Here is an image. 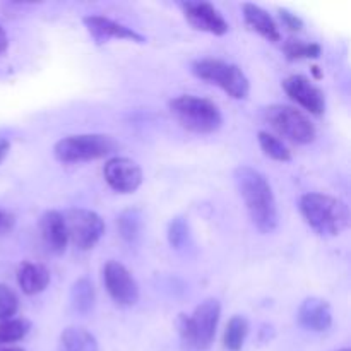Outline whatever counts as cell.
<instances>
[{
	"mask_svg": "<svg viewBox=\"0 0 351 351\" xmlns=\"http://www.w3.org/2000/svg\"><path fill=\"white\" fill-rule=\"evenodd\" d=\"M235 184L239 187L254 226L261 233H273L278 228L276 199L269 182L252 167H239L235 170Z\"/></svg>",
	"mask_w": 351,
	"mask_h": 351,
	"instance_id": "obj_1",
	"label": "cell"
},
{
	"mask_svg": "<svg viewBox=\"0 0 351 351\" xmlns=\"http://www.w3.org/2000/svg\"><path fill=\"white\" fill-rule=\"evenodd\" d=\"M300 213L307 225L322 237H336L350 225V209L339 199L324 194H305Z\"/></svg>",
	"mask_w": 351,
	"mask_h": 351,
	"instance_id": "obj_2",
	"label": "cell"
},
{
	"mask_svg": "<svg viewBox=\"0 0 351 351\" xmlns=\"http://www.w3.org/2000/svg\"><path fill=\"white\" fill-rule=\"evenodd\" d=\"M170 112L184 129L194 134H213L223 123V115L218 106L199 96H177L170 101Z\"/></svg>",
	"mask_w": 351,
	"mask_h": 351,
	"instance_id": "obj_3",
	"label": "cell"
},
{
	"mask_svg": "<svg viewBox=\"0 0 351 351\" xmlns=\"http://www.w3.org/2000/svg\"><path fill=\"white\" fill-rule=\"evenodd\" d=\"M221 305L216 298H208L202 302L192 315L182 314L178 317V331L189 348L206 351L211 348L218 328Z\"/></svg>",
	"mask_w": 351,
	"mask_h": 351,
	"instance_id": "obj_4",
	"label": "cell"
},
{
	"mask_svg": "<svg viewBox=\"0 0 351 351\" xmlns=\"http://www.w3.org/2000/svg\"><path fill=\"white\" fill-rule=\"evenodd\" d=\"M119 149V143L105 134H79L58 141L53 154L60 163H82L110 156Z\"/></svg>",
	"mask_w": 351,
	"mask_h": 351,
	"instance_id": "obj_5",
	"label": "cell"
},
{
	"mask_svg": "<svg viewBox=\"0 0 351 351\" xmlns=\"http://www.w3.org/2000/svg\"><path fill=\"white\" fill-rule=\"evenodd\" d=\"M192 72L202 81L219 86L235 99H245L250 93V82L242 69L218 58H201L192 64Z\"/></svg>",
	"mask_w": 351,
	"mask_h": 351,
	"instance_id": "obj_6",
	"label": "cell"
},
{
	"mask_svg": "<svg viewBox=\"0 0 351 351\" xmlns=\"http://www.w3.org/2000/svg\"><path fill=\"white\" fill-rule=\"evenodd\" d=\"M267 123L280 136L295 144H311L315 139V127L300 110L288 105H271L264 110Z\"/></svg>",
	"mask_w": 351,
	"mask_h": 351,
	"instance_id": "obj_7",
	"label": "cell"
},
{
	"mask_svg": "<svg viewBox=\"0 0 351 351\" xmlns=\"http://www.w3.org/2000/svg\"><path fill=\"white\" fill-rule=\"evenodd\" d=\"M69 240L79 250H89L99 242L105 233L101 216L89 209H69L64 215Z\"/></svg>",
	"mask_w": 351,
	"mask_h": 351,
	"instance_id": "obj_8",
	"label": "cell"
},
{
	"mask_svg": "<svg viewBox=\"0 0 351 351\" xmlns=\"http://www.w3.org/2000/svg\"><path fill=\"white\" fill-rule=\"evenodd\" d=\"M103 281L112 300L120 307H132L139 300V287L123 264L108 261L103 267Z\"/></svg>",
	"mask_w": 351,
	"mask_h": 351,
	"instance_id": "obj_9",
	"label": "cell"
},
{
	"mask_svg": "<svg viewBox=\"0 0 351 351\" xmlns=\"http://www.w3.org/2000/svg\"><path fill=\"white\" fill-rule=\"evenodd\" d=\"M103 177L113 191L120 194L136 192L143 184V170L129 158H112L103 168Z\"/></svg>",
	"mask_w": 351,
	"mask_h": 351,
	"instance_id": "obj_10",
	"label": "cell"
},
{
	"mask_svg": "<svg viewBox=\"0 0 351 351\" xmlns=\"http://www.w3.org/2000/svg\"><path fill=\"white\" fill-rule=\"evenodd\" d=\"M180 5L182 10H184L185 19L195 29L216 34V36H223V34L228 33V23L213 3L189 0V2H182Z\"/></svg>",
	"mask_w": 351,
	"mask_h": 351,
	"instance_id": "obj_11",
	"label": "cell"
},
{
	"mask_svg": "<svg viewBox=\"0 0 351 351\" xmlns=\"http://www.w3.org/2000/svg\"><path fill=\"white\" fill-rule=\"evenodd\" d=\"M283 89L293 101L304 106L312 115H322L326 110V96L305 75H290L283 81Z\"/></svg>",
	"mask_w": 351,
	"mask_h": 351,
	"instance_id": "obj_12",
	"label": "cell"
},
{
	"mask_svg": "<svg viewBox=\"0 0 351 351\" xmlns=\"http://www.w3.org/2000/svg\"><path fill=\"white\" fill-rule=\"evenodd\" d=\"M86 29L93 36V40L98 45L106 43L108 40H130L136 43H146V38L139 34L137 31L130 29V27L123 26V24L115 23V21L108 19L103 16H86L82 19Z\"/></svg>",
	"mask_w": 351,
	"mask_h": 351,
	"instance_id": "obj_13",
	"label": "cell"
},
{
	"mask_svg": "<svg viewBox=\"0 0 351 351\" xmlns=\"http://www.w3.org/2000/svg\"><path fill=\"white\" fill-rule=\"evenodd\" d=\"M298 324L314 332H324L332 324V311L328 300L317 297L305 298L297 312Z\"/></svg>",
	"mask_w": 351,
	"mask_h": 351,
	"instance_id": "obj_14",
	"label": "cell"
},
{
	"mask_svg": "<svg viewBox=\"0 0 351 351\" xmlns=\"http://www.w3.org/2000/svg\"><path fill=\"white\" fill-rule=\"evenodd\" d=\"M40 232L45 245L50 252L62 254L67 249L69 235L65 228L64 215L58 211H47L40 218Z\"/></svg>",
	"mask_w": 351,
	"mask_h": 351,
	"instance_id": "obj_15",
	"label": "cell"
},
{
	"mask_svg": "<svg viewBox=\"0 0 351 351\" xmlns=\"http://www.w3.org/2000/svg\"><path fill=\"white\" fill-rule=\"evenodd\" d=\"M243 19H245L247 26L250 29H254L256 33H259L261 36H264L269 41H280L281 33L280 26L276 24V21L273 19V16H269V12L263 9V7L256 5V3H243Z\"/></svg>",
	"mask_w": 351,
	"mask_h": 351,
	"instance_id": "obj_16",
	"label": "cell"
},
{
	"mask_svg": "<svg viewBox=\"0 0 351 351\" xmlns=\"http://www.w3.org/2000/svg\"><path fill=\"white\" fill-rule=\"evenodd\" d=\"M17 283L26 295L41 293L50 283V273L41 264L24 263L17 271Z\"/></svg>",
	"mask_w": 351,
	"mask_h": 351,
	"instance_id": "obj_17",
	"label": "cell"
},
{
	"mask_svg": "<svg viewBox=\"0 0 351 351\" xmlns=\"http://www.w3.org/2000/svg\"><path fill=\"white\" fill-rule=\"evenodd\" d=\"M62 351H99L98 341L82 328H67L60 335Z\"/></svg>",
	"mask_w": 351,
	"mask_h": 351,
	"instance_id": "obj_18",
	"label": "cell"
},
{
	"mask_svg": "<svg viewBox=\"0 0 351 351\" xmlns=\"http://www.w3.org/2000/svg\"><path fill=\"white\" fill-rule=\"evenodd\" d=\"M71 304L79 314H88L95 305V287L88 278H81L74 283L71 290Z\"/></svg>",
	"mask_w": 351,
	"mask_h": 351,
	"instance_id": "obj_19",
	"label": "cell"
},
{
	"mask_svg": "<svg viewBox=\"0 0 351 351\" xmlns=\"http://www.w3.org/2000/svg\"><path fill=\"white\" fill-rule=\"evenodd\" d=\"M247 335H249V322L242 315H235L230 319L226 326L225 336H223V345L228 351H240L243 348Z\"/></svg>",
	"mask_w": 351,
	"mask_h": 351,
	"instance_id": "obj_20",
	"label": "cell"
},
{
	"mask_svg": "<svg viewBox=\"0 0 351 351\" xmlns=\"http://www.w3.org/2000/svg\"><path fill=\"white\" fill-rule=\"evenodd\" d=\"M31 329V322L23 317L0 319V345L16 343L26 338Z\"/></svg>",
	"mask_w": 351,
	"mask_h": 351,
	"instance_id": "obj_21",
	"label": "cell"
},
{
	"mask_svg": "<svg viewBox=\"0 0 351 351\" xmlns=\"http://www.w3.org/2000/svg\"><path fill=\"white\" fill-rule=\"evenodd\" d=\"M257 139H259L261 149H263L264 154L269 156L271 160L283 161V163L285 161L291 160V151L288 149L287 144H285L281 139H278V137H274L273 134L264 132L263 130V132H259Z\"/></svg>",
	"mask_w": 351,
	"mask_h": 351,
	"instance_id": "obj_22",
	"label": "cell"
},
{
	"mask_svg": "<svg viewBox=\"0 0 351 351\" xmlns=\"http://www.w3.org/2000/svg\"><path fill=\"white\" fill-rule=\"evenodd\" d=\"M141 213L137 209H127L120 215L119 218V230L120 235L127 240V242H134L139 237L141 228H143V221H141Z\"/></svg>",
	"mask_w": 351,
	"mask_h": 351,
	"instance_id": "obj_23",
	"label": "cell"
},
{
	"mask_svg": "<svg viewBox=\"0 0 351 351\" xmlns=\"http://www.w3.org/2000/svg\"><path fill=\"white\" fill-rule=\"evenodd\" d=\"M283 50L290 60H302V58H317L321 55V45L305 43L300 40H288L283 45Z\"/></svg>",
	"mask_w": 351,
	"mask_h": 351,
	"instance_id": "obj_24",
	"label": "cell"
},
{
	"mask_svg": "<svg viewBox=\"0 0 351 351\" xmlns=\"http://www.w3.org/2000/svg\"><path fill=\"white\" fill-rule=\"evenodd\" d=\"M19 298L7 285L0 283V319H10L17 314Z\"/></svg>",
	"mask_w": 351,
	"mask_h": 351,
	"instance_id": "obj_25",
	"label": "cell"
},
{
	"mask_svg": "<svg viewBox=\"0 0 351 351\" xmlns=\"http://www.w3.org/2000/svg\"><path fill=\"white\" fill-rule=\"evenodd\" d=\"M189 239V226L184 218L171 219L170 226H168V242L173 249H182Z\"/></svg>",
	"mask_w": 351,
	"mask_h": 351,
	"instance_id": "obj_26",
	"label": "cell"
},
{
	"mask_svg": "<svg viewBox=\"0 0 351 351\" xmlns=\"http://www.w3.org/2000/svg\"><path fill=\"white\" fill-rule=\"evenodd\" d=\"M278 14H280L281 24H283L287 29H290V31H302V29H304V21H302L300 17L297 16V14L290 12V10H287V9H280V10H278Z\"/></svg>",
	"mask_w": 351,
	"mask_h": 351,
	"instance_id": "obj_27",
	"label": "cell"
},
{
	"mask_svg": "<svg viewBox=\"0 0 351 351\" xmlns=\"http://www.w3.org/2000/svg\"><path fill=\"white\" fill-rule=\"evenodd\" d=\"M12 223H14L12 216H9V215H5V213L0 211V233L5 232V230H9Z\"/></svg>",
	"mask_w": 351,
	"mask_h": 351,
	"instance_id": "obj_28",
	"label": "cell"
},
{
	"mask_svg": "<svg viewBox=\"0 0 351 351\" xmlns=\"http://www.w3.org/2000/svg\"><path fill=\"white\" fill-rule=\"evenodd\" d=\"M9 149H10V143L7 139H3V137H0V163H2L3 160H5V156L9 154Z\"/></svg>",
	"mask_w": 351,
	"mask_h": 351,
	"instance_id": "obj_29",
	"label": "cell"
},
{
	"mask_svg": "<svg viewBox=\"0 0 351 351\" xmlns=\"http://www.w3.org/2000/svg\"><path fill=\"white\" fill-rule=\"evenodd\" d=\"M7 47H9V38H7V33L3 31V27L0 26V55L7 50Z\"/></svg>",
	"mask_w": 351,
	"mask_h": 351,
	"instance_id": "obj_30",
	"label": "cell"
},
{
	"mask_svg": "<svg viewBox=\"0 0 351 351\" xmlns=\"http://www.w3.org/2000/svg\"><path fill=\"white\" fill-rule=\"evenodd\" d=\"M0 351H24V350L17 348V346H9V348H0Z\"/></svg>",
	"mask_w": 351,
	"mask_h": 351,
	"instance_id": "obj_31",
	"label": "cell"
},
{
	"mask_svg": "<svg viewBox=\"0 0 351 351\" xmlns=\"http://www.w3.org/2000/svg\"><path fill=\"white\" fill-rule=\"evenodd\" d=\"M312 72H314V75H315V77H317V79L322 77V74H321V72H319V67H315V65H314V67H312Z\"/></svg>",
	"mask_w": 351,
	"mask_h": 351,
	"instance_id": "obj_32",
	"label": "cell"
},
{
	"mask_svg": "<svg viewBox=\"0 0 351 351\" xmlns=\"http://www.w3.org/2000/svg\"><path fill=\"white\" fill-rule=\"evenodd\" d=\"M339 351H350L348 348H343V350H339Z\"/></svg>",
	"mask_w": 351,
	"mask_h": 351,
	"instance_id": "obj_33",
	"label": "cell"
}]
</instances>
